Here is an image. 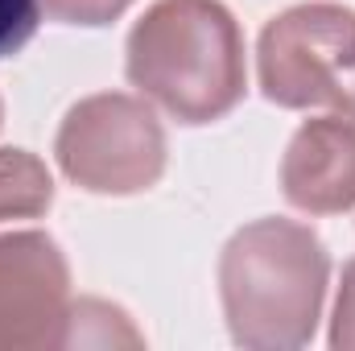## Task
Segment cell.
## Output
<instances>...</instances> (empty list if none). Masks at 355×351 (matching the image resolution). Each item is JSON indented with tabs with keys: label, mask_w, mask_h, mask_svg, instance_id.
Returning a JSON list of instances; mask_svg holds the SVG:
<instances>
[{
	"label": "cell",
	"mask_w": 355,
	"mask_h": 351,
	"mask_svg": "<svg viewBox=\"0 0 355 351\" xmlns=\"http://www.w3.org/2000/svg\"><path fill=\"white\" fill-rule=\"evenodd\" d=\"M327 281V244L306 223H244L219 252V298L232 339L248 351L306 348L322 318Z\"/></svg>",
	"instance_id": "cell-1"
},
{
	"label": "cell",
	"mask_w": 355,
	"mask_h": 351,
	"mask_svg": "<svg viewBox=\"0 0 355 351\" xmlns=\"http://www.w3.org/2000/svg\"><path fill=\"white\" fill-rule=\"evenodd\" d=\"M124 54L128 83L178 124L223 120L244 99V33L219 0H157Z\"/></svg>",
	"instance_id": "cell-2"
},
{
	"label": "cell",
	"mask_w": 355,
	"mask_h": 351,
	"mask_svg": "<svg viewBox=\"0 0 355 351\" xmlns=\"http://www.w3.org/2000/svg\"><path fill=\"white\" fill-rule=\"evenodd\" d=\"M257 75L277 108H355V12L343 4H293L257 42Z\"/></svg>",
	"instance_id": "cell-3"
},
{
	"label": "cell",
	"mask_w": 355,
	"mask_h": 351,
	"mask_svg": "<svg viewBox=\"0 0 355 351\" xmlns=\"http://www.w3.org/2000/svg\"><path fill=\"white\" fill-rule=\"evenodd\" d=\"M54 157L91 194H141L166 174V128L145 99L99 91L62 116Z\"/></svg>",
	"instance_id": "cell-4"
},
{
	"label": "cell",
	"mask_w": 355,
	"mask_h": 351,
	"mask_svg": "<svg viewBox=\"0 0 355 351\" xmlns=\"http://www.w3.org/2000/svg\"><path fill=\"white\" fill-rule=\"evenodd\" d=\"M71 264L46 232L0 236V351L67 348Z\"/></svg>",
	"instance_id": "cell-5"
},
{
	"label": "cell",
	"mask_w": 355,
	"mask_h": 351,
	"mask_svg": "<svg viewBox=\"0 0 355 351\" xmlns=\"http://www.w3.org/2000/svg\"><path fill=\"white\" fill-rule=\"evenodd\" d=\"M281 190L306 215H339L355 207V108L306 120L285 157Z\"/></svg>",
	"instance_id": "cell-6"
},
{
	"label": "cell",
	"mask_w": 355,
	"mask_h": 351,
	"mask_svg": "<svg viewBox=\"0 0 355 351\" xmlns=\"http://www.w3.org/2000/svg\"><path fill=\"white\" fill-rule=\"evenodd\" d=\"M54 203V178L29 149H0V223L37 219Z\"/></svg>",
	"instance_id": "cell-7"
},
{
	"label": "cell",
	"mask_w": 355,
	"mask_h": 351,
	"mask_svg": "<svg viewBox=\"0 0 355 351\" xmlns=\"http://www.w3.org/2000/svg\"><path fill=\"white\" fill-rule=\"evenodd\" d=\"M42 21V0H0V58L29 46Z\"/></svg>",
	"instance_id": "cell-8"
},
{
	"label": "cell",
	"mask_w": 355,
	"mask_h": 351,
	"mask_svg": "<svg viewBox=\"0 0 355 351\" xmlns=\"http://www.w3.org/2000/svg\"><path fill=\"white\" fill-rule=\"evenodd\" d=\"M42 4L62 25H112L132 0H42Z\"/></svg>",
	"instance_id": "cell-9"
},
{
	"label": "cell",
	"mask_w": 355,
	"mask_h": 351,
	"mask_svg": "<svg viewBox=\"0 0 355 351\" xmlns=\"http://www.w3.org/2000/svg\"><path fill=\"white\" fill-rule=\"evenodd\" d=\"M331 348L355 351V261H347L343 268V285H339V302L331 318Z\"/></svg>",
	"instance_id": "cell-10"
},
{
	"label": "cell",
	"mask_w": 355,
	"mask_h": 351,
	"mask_svg": "<svg viewBox=\"0 0 355 351\" xmlns=\"http://www.w3.org/2000/svg\"><path fill=\"white\" fill-rule=\"evenodd\" d=\"M0 124H4V103H0Z\"/></svg>",
	"instance_id": "cell-11"
}]
</instances>
